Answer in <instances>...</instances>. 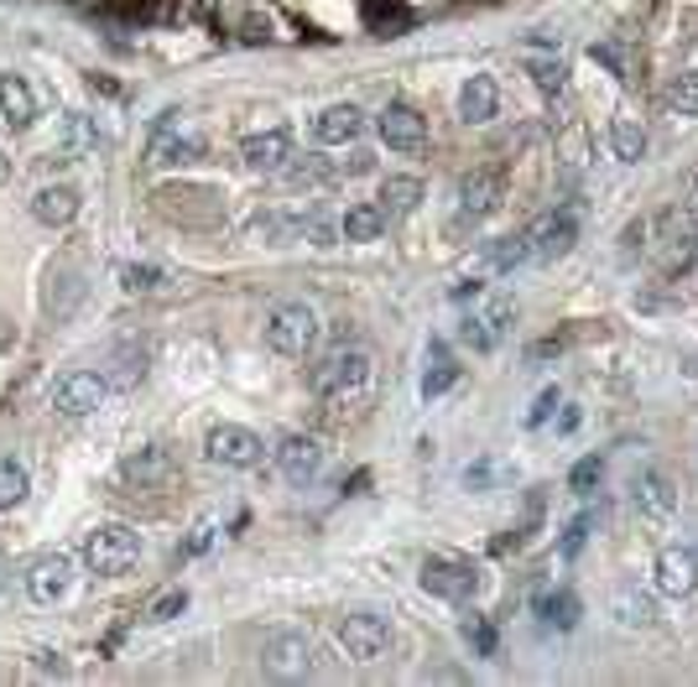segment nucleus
<instances>
[{
  "label": "nucleus",
  "instance_id": "1a4fd4ad",
  "mask_svg": "<svg viewBox=\"0 0 698 687\" xmlns=\"http://www.w3.org/2000/svg\"><path fill=\"white\" fill-rule=\"evenodd\" d=\"M511 323H516V308H511L506 297H495V303H485L480 312H469V318L458 323V339H464L475 355H495L511 339Z\"/></svg>",
  "mask_w": 698,
  "mask_h": 687
},
{
  "label": "nucleus",
  "instance_id": "f704fd0d",
  "mask_svg": "<svg viewBox=\"0 0 698 687\" xmlns=\"http://www.w3.org/2000/svg\"><path fill=\"white\" fill-rule=\"evenodd\" d=\"M600 475H604V458H600V453H589V458H578V464H574V475H568V490H574V495H595Z\"/></svg>",
  "mask_w": 698,
  "mask_h": 687
},
{
  "label": "nucleus",
  "instance_id": "4468645a",
  "mask_svg": "<svg viewBox=\"0 0 698 687\" xmlns=\"http://www.w3.org/2000/svg\"><path fill=\"white\" fill-rule=\"evenodd\" d=\"M376 125H381V142L391 151H423L428 146V120L417 115L412 105H385Z\"/></svg>",
  "mask_w": 698,
  "mask_h": 687
},
{
  "label": "nucleus",
  "instance_id": "c85d7f7f",
  "mask_svg": "<svg viewBox=\"0 0 698 687\" xmlns=\"http://www.w3.org/2000/svg\"><path fill=\"white\" fill-rule=\"evenodd\" d=\"M125 479H136V484H162V479H172V458L168 449H142L125 458Z\"/></svg>",
  "mask_w": 698,
  "mask_h": 687
},
{
  "label": "nucleus",
  "instance_id": "393cba45",
  "mask_svg": "<svg viewBox=\"0 0 698 687\" xmlns=\"http://www.w3.org/2000/svg\"><path fill=\"white\" fill-rule=\"evenodd\" d=\"M73 213H78V188H69V183L42 188L37 198H32V219H37V224H48V230H63V224H73Z\"/></svg>",
  "mask_w": 698,
  "mask_h": 687
},
{
  "label": "nucleus",
  "instance_id": "a19ab883",
  "mask_svg": "<svg viewBox=\"0 0 698 687\" xmlns=\"http://www.w3.org/2000/svg\"><path fill=\"white\" fill-rule=\"evenodd\" d=\"M183 610H188V593H183V589H168L162 599H157V604H151V610H146V619H157V625H162V619L183 615Z\"/></svg>",
  "mask_w": 698,
  "mask_h": 687
},
{
  "label": "nucleus",
  "instance_id": "20e7f679",
  "mask_svg": "<svg viewBox=\"0 0 698 687\" xmlns=\"http://www.w3.org/2000/svg\"><path fill=\"white\" fill-rule=\"evenodd\" d=\"M261 672L271 683H303L314 672V640L297 636V630H277L261 646Z\"/></svg>",
  "mask_w": 698,
  "mask_h": 687
},
{
  "label": "nucleus",
  "instance_id": "49530a36",
  "mask_svg": "<svg viewBox=\"0 0 698 687\" xmlns=\"http://www.w3.org/2000/svg\"><path fill=\"white\" fill-rule=\"evenodd\" d=\"M0 344H5V323H0Z\"/></svg>",
  "mask_w": 698,
  "mask_h": 687
},
{
  "label": "nucleus",
  "instance_id": "f257e3e1",
  "mask_svg": "<svg viewBox=\"0 0 698 687\" xmlns=\"http://www.w3.org/2000/svg\"><path fill=\"white\" fill-rule=\"evenodd\" d=\"M318 344V312L308 303H282V308L266 312V349H277V355H308Z\"/></svg>",
  "mask_w": 698,
  "mask_h": 687
},
{
  "label": "nucleus",
  "instance_id": "ddd939ff",
  "mask_svg": "<svg viewBox=\"0 0 698 687\" xmlns=\"http://www.w3.org/2000/svg\"><path fill=\"white\" fill-rule=\"evenodd\" d=\"M277 469H282L287 484L318 479V469H323V443H318V438H303V432L282 438V443H277Z\"/></svg>",
  "mask_w": 698,
  "mask_h": 687
},
{
  "label": "nucleus",
  "instance_id": "37998d69",
  "mask_svg": "<svg viewBox=\"0 0 698 687\" xmlns=\"http://www.w3.org/2000/svg\"><path fill=\"white\" fill-rule=\"evenodd\" d=\"M209 542H215V526H198V531H193V542H188V552H204Z\"/></svg>",
  "mask_w": 698,
  "mask_h": 687
},
{
  "label": "nucleus",
  "instance_id": "bb28decb",
  "mask_svg": "<svg viewBox=\"0 0 698 687\" xmlns=\"http://www.w3.org/2000/svg\"><path fill=\"white\" fill-rule=\"evenodd\" d=\"M0 115H5V125H16V131H26L37 120V95L26 89L22 78H0Z\"/></svg>",
  "mask_w": 698,
  "mask_h": 687
},
{
  "label": "nucleus",
  "instance_id": "9b49d317",
  "mask_svg": "<svg viewBox=\"0 0 698 687\" xmlns=\"http://www.w3.org/2000/svg\"><path fill=\"white\" fill-rule=\"evenodd\" d=\"M423 589L433 593V599L464 604V599H475V589H480V573L469 568V563H458V557H428L423 563Z\"/></svg>",
  "mask_w": 698,
  "mask_h": 687
},
{
  "label": "nucleus",
  "instance_id": "412c9836",
  "mask_svg": "<svg viewBox=\"0 0 698 687\" xmlns=\"http://www.w3.org/2000/svg\"><path fill=\"white\" fill-rule=\"evenodd\" d=\"M495 110H501L495 78H490V73H475V78L458 89V120H464V125H485V120H495Z\"/></svg>",
  "mask_w": 698,
  "mask_h": 687
},
{
  "label": "nucleus",
  "instance_id": "f8f14e48",
  "mask_svg": "<svg viewBox=\"0 0 698 687\" xmlns=\"http://www.w3.org/2000/svg\"><path fill=\"white\" fill-rule=\"evenodd\" d=\"M698 589V547L673 542L657 552V593L668 599H688Z\"/></svg>",
  "mask_w": 698,
  "mask_h": 687
},
{
  "label": "nucleus",
  "instance_id": "a211bd4d",
  "mask_svg": "<svg viewBox=\"0 0 698 687\" xmlns=\"http://www.w3.org/2000/svg\"><path fill=\"white\" fill-rule=\"evenodd\" d=\"M241 157L250 172H287L292 162V136L277 125V131H256V136H245L241 142Z\"/></svg>",
  "mask_w": 698,
  "mask_h": 687
},
{
  "label": "nucleus",
  "instance_id": "ea45409f",
  "mask_svg": "<svg viewBox=\"0 0 698 687\" xmlns=\"http://www.w3.org/2000/svg\"><path fill=\"white\" fill-rule=\"evenodd\" d=\"M464 640L475 646V657H495V630H490V625H485L480 615L464 619Z\"/></svg>",
  "mask_w": 698,
  "mask_h": 687
},
{
  "label": "nucleus",
  "instance_id": "473e14b6",
  "mask_svg": "<svg viewBox=\"0 0 698 687\" xmlns=\"http://www.w3.org/2000/svg\"><path fill=\"white\" fill-rule=\"evenodd\" d=\"M537 610H542V619L558 625V630H574L578 625V599L574 593H548V599H537Z\"/></svg>",
  "mask_w": 698,
  "mask_h": 687
},
{
  "label": "nucleus",
  "instance_id": "dca6fc26",
  "mask_svg": "<svg viewBox=\"0 0 698 687\" xmlns=\"http://www.w3.org/2000/svg\"><path fill=\"white\" fill-rule=\"evenodd\" d=\"M73 584V563L63 552H48V557H37L32 568H26V593L37 599V604H58Z\"/></svg>",
  "mask_w": 698,
  "mask_h": 687
},
{
  "label": "nucleus",
  "instance_id": "c03bdc74",
  "mask_svg": "<svg viewBox=\"0 0 698 687\" xmlns=\"http://www.w3.org/2000/svg\"><path fill=\"white\" fill-rule=\"evenodd\" d=\"M11 589V557H5V552H0V593Z\"/></svg>",
  "mask_w": 698,
  "mask_h": 687
},
{
  "label": "nucleus",
  "instance_id": "7ed1b4c3",
  "mask_svg": "<svg viewBox=\"0 0 698 687\" xmlns=\"http://www.w3.org/2000/svg\"><path fill=\"white\" fill-rule=\"evenodd\" d=\"M370 380V355L360 344H339L314 365V391L318 396H350Z\"/></svg>",
  "mask_w": 698,
  "mask_h": 687
},
{
  "label": "nucleus",
  "instance_id": "a18cd8bd",
  "mask_svg": "<svg viewBox=\"0 0 698 687\" xmlns=\"http://www.w3.org/2000/svg\"><path fill=\"white\" fill-rule=\"evenodd\" d=\"M0 177H5V151H0Z\"/></svg>",
  "mask_w": 698,
  "mask_h": 687
},
{
  "label": "nucleus",
  "instance_id": "4be33fe9",
  "mask_svg": "<svg viewBox=\"0 0 698 687\" xmlns=\"http://www.w3.org/2000/svg\"><path fill=\"white\" fill-rule=\"evenodd\" d=\"M668 245H662V266H668V271H683V266L694 261L698 256V219L694 213H668Z\"/></svg>",
  "mask_w": 698,
  "mask_h": 687
},
{
  "label": "nucleus",
  "instance_id": "aec40b11",
  "mask_svg": "<svg viewBox=\"0 0 698 687\" xmlns=\"http://www.w3.org/2000/svg\"><path fill=\"white\" fill-rule=\"evenodd\" d=\"M630 495H636V511L647 516V522H668L677 511V490L668 475H657V469H647V475H636V484H630Z\"/></svg>",
  "mask_w": 698,
  "mask_h": 687
},
{
  "label": "nucleus",
  "instance_id": "e433bc0d",
  "mask_svg": "<svg viewBox=\"0 0 698 687\" xmlns=\"http://www.w3.org/2000/svg\"><path fill=\"white\" fill-rule=\"evenodd\" d=\"M527 73L542 95H558V89H563V63H558V58H531Z\"/></svg>",
  "mask_w": 698,
  "mask_h": 687
},
{
  "label": "nucleus",
  "instance_id": "423d86ee",
  "mask_svg": "<svg viewBox=\"0 0 698 687\" xmlns=\"http://www.w3.org/2000/svg\"><path fill=\"white\" fill-rule=\"evenodd\" d=\"M204 157V136L198 131H188L183 120H177V110H168V115L151 125V142H146V167H177V162H198Z\"/></svg>",
  "mask_w": 698,
  "mask_h": 687
},
{
  "label": "nucleus",
  "instance_id": "f03ea898",
  "mask_svg": "<svg viewBox=\"0 0 698 687\" xmlns=\"http://www.w3.org/2000/svg\"><path fill=\"white\" fill-rule=\"evenodd\" d=\"M136 557H142V537L131 531V526H99V531H89V542H84V563H89V573H99V578H121V573L136 568Z\"/></svg>",
  "mask_w": 698,
  "mask_h": 687
},
{
  "label": "nucleus",
  "instance_id": "79ce46f5",
  "mask_svg": "<svg viewBox=\"0 0 698 687\" xmlns=\"http://www.w3.org/2000/svg\"><path fill=\"white\" fill-rule=\"evenodd\" d=\"M558 406H563V396H558V385H548V391H542V396H537V402H531V412H527V427H542L548 422V417H553Z\"/></svg>",
  "mask_w": 698,
  "mask_h": 687
},
{
  "label": "nucleus",
  "instance_id": "f3484780",
  "mask_svg": "<svg viewBox=\"0 0 698 687\" xmlns=\"http://www.w3.org/2000/svg\"><path fill=\"white\" fill-rule=\"evenodd\" d=\"M610 615L621 619L626 630H647V625H657V599H651V589H641L636 578H621V584L610 589Z\"/></svg>",
  "mask_w": 698,
  "mask_h": 687
},
{
  "label": "nucleus",
  "instance_id": "9d476101",
  "mask_svg": "<svg viewBox=\"0 0 698 687\" xmlns=\"http://www.w3.org/2000/svg\"><path fill=\"white\" fill-rule=\"evenodd\" d=\"M339 646H344L350 662H376V657H385V646H391V619L385 615H344Z\"/></svg>",
  "mask_w": 698,
  "mask_h": 687
},
{
  "label": "nucleus",
  "instance_id": "58836bf2",
  "mask_svg": "<svg viewBox=\"0 0 698 687\" xmlns=\"http://www.w3.org/2000/svg\"><path fill=\"white\" fill-rule=\"evenodd\" d=\"M668 99H673L677 115H698V73H677V84Z\"/></svg>",
  "mask_w": 698,
  "mask_h": 687
},
{
  "label": "nucleus",
  "instance_id": "4c0bfd02",
  "mask_svg": "<svg viewBox=\"0 0 698 687\" xmlns=\"http://www.w3.org/2000/svg\"><path fill=\"white\" fill-rule=\"evenodd\" d=\"M595 522H600L595 511H584V516H574V522H568V531H563V557H578V552H584V542H589Z\"/></svg>",
  "mask_w": 698,
  "mask_h": 687
},
{
  "label": "nucleus",
  "instance_id": "39448f33",
  "mask_svg": "<svg viewBox=\"0 0 698 687\" xmlns=\"http://www.w3.org/2000/svg\"><path fill=\"white\" fill-rule=\"evenodd\" d=\"M204 453H209V464H224V469H256L266 458V438L241 422H219V427H209Z\"/></svg>",
  "mask_w": 698,
  "mask_h": 687
},
{
  "label": "nucleus",
  "instance_id": "0eeeda50",
  "mask_svg": "<svg viewBox=\"0 0 698 687\" xmlns=\"http://www.w3.org/2000/svg\"><path fill=\"white\" fill-rule=\"evenodd\" d=\"M522 235H527L531 261H558V256H568V250H574L578 213H574V209H548L542 219H531Z\"/></svg>",
  "mask_w": 698,
  "mask_h": 687
},
{
  "label": "nucleus",
  "instance_id": "a878e982",
  "mask_svg": "<svg viewBox=\"0 0 698 687\" xmlns=\"http://www.w3.org/2000/svg\"><path fill=\"white\" fill-rule=\"evenodd\" d=\"M385 219H391V213H385L381 204H355V209L339 219V235L355 240V245H365V240H381L385 235Z\"/></svg>",
  "mask_w": 698,
  "mask_h": 687
},
{
  "label": "nucleus",
  "instance_id": "7c9ffc66",
  "mask_svg": "<svg viewBox=\"0 0 698 687\" xmlns=\"http://www.w3.org/2000/svg\"><path fill=\"white\" fill-rule=\"evenodd\" d=\"M423 204V177H385L381 183V209L385 213H412Z\"/></svg>",
  "mask_w": 698,
  "mask_h": 687
},
{
  "label": "nucleus",
  "instance_id": "cd10ccee",
  "mask_svg": "<svg viewBox=\"0 0 698 687\" xmlns=\"http://www.w3.org/2000/svg\"><path fill=\"white\" fill-rule=\"evenodd\" d=\"M527 261H531L527 235H506V240H495V245L480 256V271H490V277H506V271H516V266H527Z\"/></svg>",
  "mask_w": 698,
  "mask_h": 687
},
{
  "label": "nucleus",
  "instance_id": "6e6552de",
  "mask_svg": "<svg viewBox=\"0 0 698 687\" xmlns=\"http://www.w3.org/2000/svg\"><path fill=\"white\" fill-rule=\"evenodd\" d=\"M110 376H99V370H69V376L52 385V406L63 412V417H89L99 406L110 402Z\"/></svg>",
  "mask_w": 698,
  "mask_h": 687
},
{
  "label": "nucleus",
  "instance_id": "b1692460",
  "mask_svg": "<svg viewBox=\"0 0 698 687\" xmlns=\"http://www.w3.org/2000/svg\"><path fill=\"white\" fill-rule=\"evenodd\" d=\"M78 297H84V277L73 271V266H58L48 277V292H42V308H48V318H73V308H78Z\"/></svg>",
  "mask_w": 698,
  "mask_h": 687
},
{
  "label": "nucleus",
  "instance_id": "2eb2a0df",
  "mask_svg": "<svg viewBox=\"0 0 698 687\" xmlns=\"http://www.w3.org/2000/svg\"><path fill=\"white\" fill-rule=\"evenodd\" d=\"M501 193H506L501 172H490V167L464 172V177H458V209H464V219H485V213L501 209Z\"/></svg>",
  "mask_w": 698,
  "mask_h": 687
},
{
  "label": "nucleus",
  "instance_id": "6ab92c4d",
  "mask_svg": "<svg viewBox=\"0 0 698 687\" xmlns=\"http://www.w3.org/2000/svg\"><path fill=\"white\" fill-rule=\"evenodd\" d=\"M105 146H110V136L95 125V115H84V110H69V115H63V125H58V151H63V157H95Z\"/></svg>",
  "mask_w": 698,
  "mask_h": 687
},
{
  "label": "nucleus",
  "instance_id": "c756f323",
  "mask_svg": "<svg viewBox=\"0 0 698 687\" xmlns=\"http://www.w3.org/2000/svg\"><path fill=\"white\" fill-rule=\"evenodd\" d=\"M454 380H458V365L449 359V349H443V344H433V349H428V376H423V402L443 396Z\"/></svg>",
  "mask_w": 698,
  "mask_h": 687
},
{
  "label": "nucleus",
  "instance_id": "72a5a7b5",
  "mask_svg": "<svg viewBox=\"0 0 698 687\" xmlns=\"http://www.w3.org/2000/svg\"><path fill=\"white\" fill-rule=\"evenodd\" d=\"M32 490V479H26L22 464H0V511H16Z\"/></svg>",
  "mask_w": 698,
  "mask_h": 687
},
{
  "label": "nucleus",
  "instance_id": "2f4dec72",
  "mask_svg": "<svg viewBox=\"0 0 698 687\" xmlns=\"http://www.w3.org/2000/svg\"><path fill=\"white\" fill-rule=\"evenodd\" d=\"M610 146H615L621 162H641L647 157V125L641 120H615L610 125Z\"/></svg>",
  "mask_w": 698,
  "mask_h": 687
},
{
  "label": "nucleus",
  "instance_id": "5701e85b",
  "mask_svg": "<svg viewBox=\"0 0 698 687\" xmlns=\"http://www.w3.org/2000/svg\"><path fill=\"white\" fill-rule=\"evenodd\" d=\"M365 131V115L355 105H329L323 115L314 120V142L318 146H350Z\"/></svg>",
  "mask_w": 698,
  "mask_h": 687
},
{
  "label": "nucleus",
  "instance_id": "c9c22d12",
  "mask_svg": "<svg viewBox=\"0 0 698 687\" xmlns=\"http://www.w3.org/2000/svg\"><path fill=\"white\" fill-rule=\"evenodd\" d=\"M121 286L125 292H157V286H168V271L162 266H125Z\"/></svg>",
  "mask_w": 698,
  "mask_h": 687
}]
</instances>
